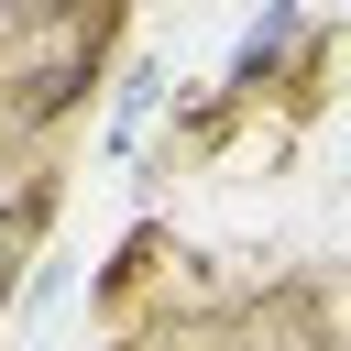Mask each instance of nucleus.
Masks as SVG:
<instances>
[{"label":"nucleus","instance_id":"1","mask_svg":"<svg viewBox=\"0 0 351 351\" xmlns=\"http://www.w3.org/2000/svg\"><path fill=\"white\" fill-rule=\"evenodd\" d=\"M88 77H99V22H88V44H77V55H55V66L11 77V99H0V132H44V121H66Z\"/></svg>","mask_w":351,"mask_h":351},{"label":"nucleus","instance_id":"2","mask_svg":"<svg viewBox=\"0 0 351 351\" xmlns=\"http://www.w3.org/2000/svg\"><path fill=\"white\" fill-rule=\"evenodd\" d=\"M55 22H77V0H0V44H22V33H55Z\"/></svg>","mask_w":351,"mask_h":351}]
</instances>
